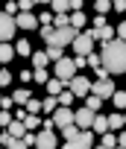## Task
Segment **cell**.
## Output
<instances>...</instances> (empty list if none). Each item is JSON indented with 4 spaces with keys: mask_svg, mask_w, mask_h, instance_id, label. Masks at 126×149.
Segmentation results:
<instances>
[{
    "mask_svg": "<svg viewBox=\"0 0 126 149\" xmlns=\"http://www.w3.org/2000/svg\"><path fill=\"white\" fill-rule=\"evenodd\" d=\"M94 94L103 97V100H111V97L117 94V88H114L111 79H97V82H94Z\"/></svg>",
    "mask_w": 126,
    "mask_h": 149,
    "instance_id": "9c48e42d",
    "label": "cell"
},
{
    "mask_svg": "<svg viewBox=\"0 0 126 149\" xmlns=\"http://www.w3.org/2000/svg\"><path fill=\"white\" fill-rule=\"evenodd\" d=\"M6 149H29V146H27V143H24L21 137H12V143H9Z\"/></svg>",
    "mask_w": 126,
    "mask_h": 149,
    "instance_id": "8d00e7d4",
    "label": "cell"
},
{
    "mask_svg": "<svg viewBox=\"0 0 126 149\" xmlns=\"http://www.w3.org/2000/svg\"><path fill=\"white\" fill-rule=\"evenodd\" d=\"M15 117H12V111H3V114H0V123H3V126H9Z\"/></svg>",
    "mask_w": 126,
    "mask_h": 149,
    "instance_id": "60d3db41",
    "label": "cell"
},
{
    "mask_svg": "<svg viewBox=\"0 0 126 149\" xmlns=\"http://www.w3.org/2000/svg\"><path fill=\"white\" fill-rule=\"evenodd\" d=\"M103 146H108V149H114V146H117V137H114V132H106V134H103Z\"/></svg>",
    "mask_w": 126,
    "mask_h": 149,
    "instance_id": "1f68e13d",
    "label": "cell"
},
{
    "mask_svg": "<svg viewBox=\"0 0 126 149\" xmlns=\"http://www.w3.org/2000/svg\"><path fill=\"white\" fill-rule=\"evenodd\" d=\"M91 24H94V29H103V26H108V21H106V15H97V18H94Z\"/></svg>",
    "mask_w": 126,
    "mask_h": 149,
    "instance_id": "d590c367",
    "label": "cell"
},
{
    "mask_svg": "<svg viewBox=\"0 0 126 149\" xmlns=\"http://www.w3.org/2000/svg\"><path fill=\"white\" fill-rule=\"evenodd\" d=\"M35 149H59L56 132H47V129H41V132H38V140H35Z\"/></svg>",
    "mask_w": 126,
    "mask_h": 149,
    "instance_id": "8fae6325",
    "label": "cell"
},
{
    "mask_svg": "<svg viewBox=\"0 0 126 149\" xmlns=\"http://www.w3.org/2000/svg\"><path fill=\"white\" fill-rule=\"evenodd\" d=\"M126 126V114H108V129L111 132H120Z\"/></svg>",
    "mask_w": 126,
    "mask_h": 149,
    "instance_id": "e0dca14e",
    "label": "cell"
},
{
    "mask_svg": "<svg viewBox=\"0 0 126 149\" xmlns=\"http://www.w3.org/2000/svg\"><path fill=\"white\" fill-rule=\"evenodd\" d=\"M82 6H85V0H71V12H82Z\"/></svg>",
    "mask_w": 126,
    "mask_h": 149,
    "instance_id": "ab89813d",
    "label": "cell"
},
{
    "mask_svg": "<svg viewBox=\"0 0 126 149\" xmlns=\"http://www.w3.org/2000/svg\"><path fill=\"white\" fill-rule=\"evenodd\" d=\"M97 15H108V9H114V0H94Z\"/></svg>",
    "mask_w": 126,
    "mask_h": 149,
    "instance_id": "ffe728a7",
    "label": "cell"
},
{
    "mask_svg": "<svg viewBox=\"0 0 126 149\" xmlns=\"http://www.w3.org/2000/svg\"><path fill=\"white\" fill-rule=\"evenodd\" d=\"M15 56H18V50H15L12 44H6V41H3V47H0V61H3V64H9Z\"/></svg>",
    "mask_w": 126,
    "mask_h": 149,
    "instance_id": "2e32d148",
    "label": "cell"
},
{
    "mask_svg": "<svg viewBox=\"0 0 126 149\" xmlns=\"http://www.w3.org/2000/svg\"><path fill=\"white\" fill-rule=\"evenodd\" d=\"M114 12H123L126 15V0H114Z\"/></svg>",
    "mask_w": 126,
    "mask_h": 149,
    "instance_id": "7bdbcfd3",
    "label": "cell"
},
{
    "mask_svg": "<svg viewBox=\"0 0 126 149\" xmlns=\"http://www.w3.org/2000/svg\"><path fill=\"white\" fill-rule=\"evenodd\" d=\"M94 117H97V111H91L88 105H82L79 111H76V126L85 132V129H94Z\"/></svg>",
    "mask_w": 126,
    "mask_h": 149,
    "instance_id": "30bf717a",
    "label": "cell"
},
{
    "mask_svg": "<svg viewBox=\"0 0 126 149\" xmlns=\"http://www.w3.org/2000/svg\"><path fill=\"white\" fill-rule=\"evenodd\" d=\"M32 82H38V85H47V82H50V73H47L44 67H35V79H32Z\"/></svg>",
    "mask_w": 126,
    "mask_h": 149,
    "instance_id": "83f0119b",
    "label": "cell"
},
{
    "mask_svg": "<svg viewBox=\"0 0 126 149\" xmlns=\"http://www.w3.org/2000/svg\"><path fill=\"white\" fill-rule=\"evenodd\" d=\"M6 3H18V0H6Z\"/></svg>",
    "mask_w": 126,
    "mask_h": 149,
    "instance_id": "c3c4849f",
    "label": "cell"
},
{
    "mask_svg": "<svg viewBox=\"0 0 126 149\" xmlns=\"http://www.w3.org/2000/svg\"><path fill=\"white\" fill-rule=\"evenodd\" d=\"M0 85H3V88H9V85H12V73H9V70L0 73Z\"/></svg>",
    "mask_w": 126,
    "mask_h": 149,
    "instance_id": "74e56055",
    "label": "cell"
},
{
    "mask_svg": "<svg viewBox=\"0 0 126 149\" xmlns=\"http://www.w3.org/2000/svg\"><path fill=\"white\" fill-rule=\"evenodd\" d=\"M94 149H108V146H103V143H100V146H94Z\"/></svg>",
    "mask_w": 126,
    "mask_h": 149,
    "instance_id": "7dc6e473",
    "label": "cell"
},
{
    "mask_svg": "<svg viewBox=\"0 0 126 149\" xmlns=\"http://www.w3.org/2000/svg\"><path fill=\"white\" fill-rule=\"evenodd\" d=\"M79 132H82V129H79L76 123H71V126H62V137H65V140H74Z\"/></svg>",
    "mask_w": 126,
    "mask_h": 149,
    "instance_id": "44dd1931",
    "label": "cell"
},
{
    "mask_svg": "<svg viewBox=\"0 0 126 149\" xmlns=\"http://www.w3.org/2000/svg\"><path fill=\"white\" fill-rule=\"evenodd\" d=\"M0 105H3V111H9V108L15 105V100H12V97H3V100H0Z\"/></svg>",
    "mask_w": 126,
    "mask_h": 149,
    "instance_id": "b9f144b4",
    "label": "cell"
},
{
    "mask_svg": "<svg viewBox=\"0 0 126 149\" xmlns=\"http://www.w3.org/2000/svg\"><path fill=\"white\" fill-rule=\"evenodd\" d=\"M15 50H18V56H32V44H29L27 38H21V41L15 44Z\"/></svg>",
    "mask_w": 126,
    "mask_h": 149,
    "instance_id": "d4e9b609",
    "label": "cell"
},
{
    "mask_svg": "<svg viewBox=\"0 0 126 149\" xmlns=\"http://www.w3.org/2000/svg\"><path fill=\"white\" fill-rule=\"evenodd\" d=\"M76 67H79V70L88 67V56H76Z\"/></svg>",
    "mask_w": 126,
    "mask_h": 149,
    "instance_id": "ee69618b",
    "label": "cell"
},
{
    "mask_svg": "<svg viewBox=\"0 0 126 149\" xmlns=\"http://www.w3.org/2000/svg\"><path fill=\"white\" fill-rule=\"evenodd\" d=\"M88 67L100 70V67H103V56H100V53H88Z\"/></svg>",
    "mask_w": 126,
    "mask_h": 149,
    "instance_id": "f546056e",
    "label": "cell"
},
{
    "mask_svg": "<svg viewBox=\"0 0 126 149\" xmlns=\"http://www.w3.org/2000/svg\"><path fill=\"white\" fill-rule=\"evenodd\" d=\"M15 29H21V26H18V18L9 15V12H3V15H0V38L9 44V41L15 38Z\"/></svg>",
    "mask_w": 126,
    "mask_h": 149,
    "instance_id": "5b68a950",
    "label": "cell"
},
{
    "mask_svg": "<svg viewBox=\"0 0 126 149\" xmlns=\"http://www.w3.org/2000/svg\"><path fill=\"white\" fill-rule=\"evenodd\" d=\"M103 67L108 73H114V76H120V73H126V41L114 38L108 44H103Z\"/></svg>",
    "mask_w": 126,
    "mask_h": 149,
    "instance_id": "6da1fadb",
    "label": "cell"
},
{
    "mask_svg": "<svg viewBox=\"0 0 126 149\" xmlns=\"http://www.w3.org/2000/svg\"><path fill=\"white\" fill-rule=\"evenodd\" d=\"M24 123H27V129H29V132H35V129H38V123H41V120H38V114H29V117H27V120H24Z\"/></svg>",
    "mask_w": 126,
    "mask_h": 149,
    "instance_id": "d6a6232c",
    "label": "cell"
},
{
    "mask_svg": "<svg viewBox=\"0 0 126 149\" xmlns=\"http://www.w3.org/2000/svg\"><path fill=\"white\" fill-rule=\"evenodd\" d=\"M50 6H53L56 15H62V12H71V0H53Z\"/></svg>",
    "mask_w": 126,
    "mask_h": 149,
    "instance_id": "cb8c5ba5",
    "label": "cell"
},
{
    "mask_svg": "<svg viewBox=\"0 0 126 149\" xmlns=\"http://www.w3.org/2000/svg\"><path fill=\"white\" fill-rule=\"evenodd\" d=\"M94 35H91V29L88 32H79L76 35V41H74V53L76 56H88V53H94Z\"/></svg>",
    "mask_w": 126,
    "mask_h": 149,
    "instance_id": "8992f818",
    "label": "cell"
},
{
    "mask_svg": "<svg viewBox=\"0 0 126 149\" xmlns=\"http://www.w3.org/2000/svg\"><path fill=\"white\" fill-rule=\"evenodd\" d=\"M91 35H94L97 41L108 44V41H114V38H117V29H114V26H103V29H91Z\"/></svg>",
    "mask_w": 126,
    "mask_h": 149,
    "instance_id": "7c38bea8",
    "label": "cell"
},
{
    "mask_svg": "<svg viewBox=\"0 0 126 149\" xmlns=\"http://www.w3.org/2000/svg\"><path fill=\"white\" fill-rule=\"evenodd\" d=\"M94 129H85V132H79L74 140H65V146L62 149H94Z\"/></svg>",
    "mask_w": 126,
    "mask_h": 149,
    "instance_id": "277c9868",
    "label": "cell"
},
{
    "mask_svg": "<svg viewBox=\"0 0 126 149\" xmlns=\"http://www.w3.org/2000/svg\"><path fill=\"white\" fill-rule=\"evenodd\" d=\"M53 120H56V129L71 126V123H76V111H71V105H59L56 114H53Z\"/></svg>",
    "mask_w": 126,
    "mask_h": 149,
    "instance_id": "ba28073f",
    "label": "cell"
},
{
    "mask_svg": "<svg viewBox=\"0 0 126 149\" xmlns=\"http://www.w3.org/2000/svg\"><path fill=\"white\" fill-rule=\"evenodd\" d=\"M53 26H56V29H65V26H71V15H68V12H62V15H56Z\"/></svg>",
    "mask_w": 126,
    "mask_h": 149,
    "instance_id": "484cf974",
    "label": "cell"
},
{
    "mask_svg": "<svg viewBox=\"0 0 126 149\" xmlns=\"http://www.w3.org/2000/svg\"><path fill=\"white\" fill-rule=\"evenodd\" d=\"M94 132H97V134H106V132H111V129H108V117L97 114V117H94Z\"/></svg>",
    "mask_w": 126,
    "mask_h": 149,
    "instance_id": "ac0fdd59",
    "label": "cell"
},
{
    "mask_svg": "<svg viewBox=\"0 0 126 149\" xmlns=\"http://www.w3.org/2000/svg\"><path fill=\"white\" fill-rule=\"evenodd\" d=\"M68 88L76 94V100H85V97H91V94H94V82H88L85 76H74Z\"/></svg>",
    "mask_w": 126,
    "mask_h": 149,
    "instance_id": "52a82bcc",
    "label": "cell"
},
{
    "mask_svg": "<svg viewBox=\"0 0 126 149\" xmlns=\"http://www.w3.org/2000/svg\"><path fill=\"white\" fill-rule=\"evenodd\" d=\"M56 108H59V97H47V100H44V114H47V117H53V114H56Z\"/></svg>",
    "mask_w": 126,
    "mask_h": 149,
    "instance_id": "603a6c76",
    "label": "cell"
},
{
    "mask_svg": "<svg viewBox=\"0 0 126 149\" xmlns=\"http://www.w3.org/2000/svg\"><path fill=\"white\" fill-rule=\"evenodd\" d=\"M117 146H126V132H123V134L117 137Z\"/></svg>",
    "mask_w": 126,
    "mask_h": 149,
    "instance_id": "f6af8a7d",
    "label": "cell"
},
{
    "mask_svg": "<svg viewBox=\"0 0 126 149\" xmlns=\"http://www.w3.org/2000/svg\"><path fill=\"white\" fill-rule=\"evenodd\" d=\"M76 58H62V61H56V70H53V76L56 79H65L68 85H71V79L76 76Z\"/></svg>",
    "mask_w": 126,
    "mask_h": 149,
    "instance_id": "3957f363",
    "label": "cell"
},
{
    "mask_svg": "<svg viewBox=\"0 0 126 149\" xmlns=\"http://www.w3.org/2000/svg\"><path fill=\"white\" fill-rule=\"evenodd\" d=\"M76 35H79V29H74V26H65V29H56V26H53V32H50V38H47V47H59V50L74 47Z\"/></svg>",
    "mask_w": 126,
    "mask_h": 149,
    "instance_id": "7a4b0ae2",
    "label": "cell"
},
{
    "mask_svg": "<svg viewBox=\"0 0 126 149\" xmlns=\"http://www.w3.org/2000/svg\"><path fill=\"white\" fill-rule=\"evenodd\" d=\"M18 6H21V12H32V6H38L35 0H18Z\"/></svg>",
    "mask_w": 126,
    "mask_h": 149,
    "instance_id": "e575fe53",
    "label": "cell"
},
{
    "mask_svg": "<svg viewBox=\"0 0 126 149\" xmlns=\"http://www.w3.org/2000/svg\"><path fill=\"white\" fill-rule=\"evenodd\" d=\"M114 149H126V146H114Z\"/></svg>",
    "mask_w": 126,
    "mask_h": 149,
    "instance_id": "681fc988",
    "label": "cell"
},
{
    "mask_svg": "<svg viewBox=\"0 0 126 149\" xmlns=\"http://www.w3.org/2000/svg\"><path fill=\"white\" fill-rule=\"evenodd\" d=\"M35 3H41V6H50V3H53V0H35Z\"/></svg>",
    "mask_w": 126,
    "mask_h": 149,
    "instance_id": "bcb514c9",
    "label": "cell"
},
{
    "mask_svg": "<svg viewBox=\"0 0 126 149\" xmlns=\"http://www.w3.org/2000/svg\"><path fill=\"white\" fill-rule=\"evenodd\" d=\"M85 105H88L91 111H100V105H103V97H97V94H91V97H85Z\"/></svg>",
    "mask_w": 126,
    "mask_h": 149,
    "instance_id": "4316f807",
    "label": "cell"
},
{
    "mask_svg": "<svg viewBox=\"0 0 126 149\" xmlns=\"http://www.w3.org/2000/svg\"><path fill=\"white\" fill-rule=\"evenodd\" d=\"M47 53H50V61H62V58H65L59 47H47Z\"/></svg>",
    "mask_w": 126,
    "mask_h": 149,
    "instance_id": "836d02e7",
    "label": "cell"
},
{
    "mask_svg": "<svg viewBox=\"0 0 126 149\" xmlns=\"http://www.w3.org/2000/svg\"><path fill=\"white\" fill-rule=\"evenodd\" d=\"M111 102H114V108H123V111H126V91H117V94L111 97Z\"/></svg>",
    "mask_w": 126,
    "mask_h": 149,
    "instance_id": "4dcf8cb0",
    "label": "cell"
},
{
    "mask_svg": "<svg viewBox=\"0 0 126 149\" xmlns=\"http://www.w3.org/2000/svg\"><path fill=\"white\" fill-rule=\"evenodd\" d=\"M12 100H15V105H27V102L32 100V94H29V88H15Z\"/></svg>",
    "mask_w": 126,
    "mask_h": 149,
    "instance_id": "9a60e30c",
    "label": "cell"
},
{
    "mask_svg": "<svg viewBox=\"0 0 126 149\" xmlns=\"http://www.w3.org/2000/svg\"><path fill=\"white\" fill-rule=\"evenodd\" d=\"M114 29H117V38H120V41H126V21H123V24H117Z\"/></svg>",
    "mask_w": 126,
    "mask_h": 149,
    "instance_id": "f35d334b",
    "label": "cell"
},
{
    "mask_svg": "<svg viewBox=\"0 0 126 149\" xmlns=\"http://www.w3.org/2000/svg\"><path fill=\"white\" fill-rule=\"evenodd\" d=\"M65 85H68L65 79H56V76H53V79H50V82H47L44 88H47V94H50V97H59L62 91H65Z\"/></svg>",
    "mask_w": 126,
    "mask_h": 149,
    "instance_id": "5bb4252c",
    "label": "cell"
},
{
    "mask_svg": "<svg viewBox=\"0 0 126 149\" xmlns=\"http://www.w3.org/2000/svg\"><path fill=\"white\" fill-rule=\"evenodd\" d=\"M18 26H21V29H38V18H35L32 12H21V15H18Z\"/></svg>",
    "mask_w": 126,
    "mask_h": 149,
    "instance_id": "4fadbf2b",
    "label": "cell"
},
{
    "mask_svg": "<svg viewBox=\"0 0 126 149\" xmlns=\"http://www.w3.org/2000/svg\"><path fill=\"white\" fill-rule=\"evenodd\" d=\"M47 61H50V53L44 50V53H32V67H47Z\"/></svg>",
    "mask_w": 126,
    "mask_h": 149,
    "instance_id": "7402d4cb",
    "label": "cell"
},
{
    "mask_svg": "<svg viewBox=\"0 0 126 149\" xmlns=\"http://www.w3.org/2000/svg\"><path fill=\"white\" fill-rule=\"evenodd\" d=\"M74 100H76V94H74L71 88H68V91H62V94H59V105H71Z\"/></svg>",
    "mask_w": 126,
    "mask_h": 149,
    "instance_id": "f1b7e54d",
    "label": "cell"
},
{
    "mask_svg": "<svg viewBox=\"0 0 126 149\" xmlns=\"http://www.w3.org/2000/svg\"><path fill=\"white\" fill-rule=\"evenodd\" d=\"M85 24H88L85 12H71V26H74V29H82Z\"/></svg>",
    "mask_w": 126,
    "mask_h": 149,
    "instance_id": "d6986e66",
    "label": "cell"
}]
</instances>
